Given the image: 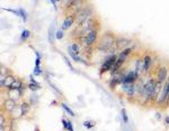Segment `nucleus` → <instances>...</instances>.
Listing matches in <instances>:
<instances>
[{"label":"nucleus","instance_id":"nucleus-1","mask_svg":"<svg viewBox=\"0 0 169 131\" xmlns=\"http://www.w3.org/2000/svg\"><path fill=\"white\" fill-rule=\"evenodd\" d=\"M116 39L117 38H115V36L112 33H110V32L105 33L97 44V49L99 52H104V53H107V52L112 53L113 49H117L116 48ZM111 55H113V54H111Z\"/></svg>","mask_w":169,"mask_h":131},{"label":"nucleus","instance_id":"nucleus-2","mask_svg":"<svg viewBox=\"0 0 169 131\" xmlns=\"http://www.w3.org/2000/svg\"><path fill=\"white\" fill-rule=\"evenodd\" d=\"M156 84H157V81L154 78H150L143 86V92H142V97L144 100V102L147 101H150L151 100V96H152V93L156 89Z\"/></svg>","mask_w":169,"mask_h":131},{"label":"nucleus","instance_id":"nucleus-3","mask_svg":"<svg viewBox=\"0 0 169 131\" xmlns=\"http://www.w3.org/2000/svg\"><path fill=\"white\" fill-rule=\"evenodd\" d=\"M93 8L90 7V6H86V7H83L77 15H75V21H77V24L78 25H80V24H82L85 20H87V19H89L92 16H93Z\"/></svg>","mask_w":169,"mask_h":131},{"label":"nucleus","instance_id":"nucleus-4","mask_svg":"<svg viewBox=\"0 0 169 131\" xmlns=\"http://www.w3.org/2000/svg\"><path fill=\"white\" fill-rule=\"evenodd\" d=\"M117 55H110V56L107 57L105 61H104V63H103V65H102V67H100V74H103V73H105V72H107V71H111L113 68V66L115 65V63H116V61H117Z\"/></svg>","mask_w":169,"mask_h":131},{"label":"nucleus","instance_id":"nucleus-5","mask_svg":"<svg viewBox=\"0 0 169 131\" xmlns=\"http://www.w3.org/2000/svg\"><path fill=\"white\" fill-rule=\"evenodd\" d=\"M97 37H98V28H95V29H93L86 37H82V38H80V39L82 40V44H83L86 47H88V46L94 45L95 43L97 41Z\"/></svg>","mask_w":169,"mask_h":131},{"label":"nucleus","instance_id":"nucleus-6","mask_svg":"<svg viewBox=\"0 0 169 131\" xmlns=\"http://www.w3.org/2000/svg\"><path fill=\"white\" fill-rule=\"evenodd\" d=\"M168 68L167 66H161L158 72H157V77H156V81L159 83V84H164L167 80H168Z\"/></svg>","mask_w":169,"mask_h":131},{"label":"nucleus","instance_id":"nucleus-7","mask_svg":"<svg viewBox=\"0 0 169 131\" xmlns=\"http://www.w3.org/2000/svg\"><path fill=\"white\" fill-rule=\"evenodd\" d=\"M139 74L135 71H131L128 74L123 75V80H122V84H132L135 81H138Z\"/></svg>","mask_w":169,"mask_h":131},{"label":"nucleus","instance_id":"nucleus-8","mask_svg":"<svg viewBox=\"0 0 169 131\" xmlns=\"http://www.w3.org/2000/svg\"><path fill=\"white\" fill-rule=\"evenodd\" d=\"M132 43L131 39L129 38H125V37H121V38H117L116 39V48L118 51H124L128 48V46L130 45Z\"/></svg>","mask_w":169,"mask_h":131},{"label":"nucleus","instance_id":"nucleus-9","mask_svg":"<svg viewBox=\"0 0 169 131\" xmlns=\"http://www.w3.org/2000/svg\"><path fill=\"white\" fill-rule=\"evenodd\" d=\"M16 101L13 99H8L3 102V108L7 112H14V110L16 109Z\"/></svg>","mask_w":169,"mask_h":131},{"label":"nucleus","instance_id":"nucleus-10","mask_svg":"<svg viewBox=\"0 0 169 131\" xmlns=\"http://www.w3.org/2000/svg\"><path fill=\"white\" fill-rule=\"evenodd\" d=\"M75 17L73 15H69V16H67L65 19H64V21H63V24H62V30H67V29H69L71 26H72V24L75 22Z\"/></svg>","mask_w":169,"mask_h":131},{"label":"nucleus","instance_id":"nucleus-11","mask_svg":"<svg viewBox=\"0 0 169 131\" xmlns=\"http://www.w3.org/2000/svg\"><path fill=\"white\" fill-rule=\"evenodd\" d=\"M5 10H7V11H10V13H13V14H15V15L19 16L20 18H23V21H24V22L27 20V15H26V11H25L23 8H19V9H17V10H14V9H5Z\"/></svg>","mask_w":169,"mask_h":131},{"label":"nucleus","instance_id":"nucleus-12","mask_svg":"<svg viewBox=\"0 0 169 131\" xmlns=\"http://www.w3.org/2000/svg\"><path fill=\"white\" fill-rule=\"evenodd\" d=\"M151 64H152V57L150 55H146L143 57V72L144 73H148L149 70L151 67Z\"/></svg>","mask_w":169,"mask_h":131},{"label":"nucleus","instance_id":"nucleus-13","mask_svg":"<svg viewBox=\"0 0 169 131\" xmlns=\"http://www.w3.org/2000/svg\"><path fill=\"white\" fill-rule=\"evenodd\" d=\"M55 34H56V30H55V24H52L50 29H49V41L51 44L54 43V38H55Z\"/></svg>","mask_w":169,"mask_h":131},{"label":"nucleus","instance_id":"nucleus-14","mask_svg":"<svg viewBox=\"0 0 169 131\" xmlns=\"http://www.w3.org/2000/svg\"><path fill=\"white\" fill-rule=\"evenodd\" d=\"M68 53H69V55L72 57V59L75 61V62H78V63H83V64H88L86 61H82L80 57L78 56V54H75V52H72V49H71V47L69 46L68 47Z\"/></svg>","mask_w":169,"mask_h":131},{"label":"nucleus","instance_id":"nucleus-15","mask_svg":"<svg viewBox=\"0 0 169 131\" xmlns=\"http://www.w3.org/2000/svg\"><path fill=\"white\" fill-rule=\"evenodd\" d=\"M138 74H140L143 71V59L142 58H138L135 62V70H134Z\"/></svg>","mask_w":169,"mask_h":131},{"label":"nucleus","instance_id":"nucleus-16","mask_svg":"<svg viewBox=\"0 0 169 131\" xmlns=\"http://www.w3.org/2000/svg\"><path fill=\"white\" fill-rule=\"evenodd\" d=\"M29 111V104L26 102H23L20 104V115H26Z\"/></svg>","mask_w":169,"mask_h":131},{"label":"nucleus","instance_id":"nucleus-17","mask_svg":"<svg viewBox=\"0 0 169 131\" xmlns=\"http://www.w3.org/2000/svg\"><path fill=\"white\" fill-rule=\"evenodd\" d=\"M31 36V32L28 30V29H24L23 32H21V35H20V39H21V41H25V40H27L28 38Z\"/></svg>","mask_w":169,"mask_h":131},{"label":"nucleus","instance_id":"nucleus-18","mask_svg":"<svg viewBox=\"0 0 169 131\" xmlns=\"http://www.w3.org/2000/svg\"><path fill=\"white\" fill-rule=\"evenodd\" d=\"M24 84L21 83V81L20 80H16L14 83H13V85L9 88V89H11V90H19L21 86H23Z\"/></svg>","mask_w":169,"mask_h":131},{"label":"nucleus","instance_id":"nucleus-19","mask_svg":"<svg viewBox=\"0 0 169 131\" xmlns=\"http://www.w3.org/2000/svg\"><path fill=\"white\" fill-rule=\"evenodd\" d=\"M28 89L29 90H32L33 92H35V91H38L39 89H41V85H39V83H29L28 84Z\"/></svg>","mask_w":169,"mask_h":131},{"label":"nucleus","instance_id":"nucleus-20","mask_svg":"<svg viewBox=\"0 0 169 131\" xmlns=\"http://www.w3.org/2000/svg\"><path fill=\"white\" fill-rule=\"evenodd\" d=\"M61 105H62V108L64 109V111L68 113L69 115H71V117H75V112H73V111H72V110H71V109H70V108H69V107H68L65 103H61Z\"/></svg>","mask_w":169,"mask_h":131},{"label":"nucleus","instance_id":"nucleus-21","mask_svg":"<svg viewBox=\"0 0 169 131\" xmlns=\"http://www.w3.org/2000/svg\"><path fill=\"white\" fill-rule=\"evenodd\" d=\"M121 115H122V120H123V122H124L125 124H128V123H129V117H128V114H126L125 109H122V110H121Z\"/></svg>","mask_w":169,"mask_h":131},{"label":"nucleus","instance_id":"nucleus-22","mask_svg":"<svg viewBox=\"0 0 169 131\" xmlns=\"http://www.w3.org/2000/svg\"><path fill=\"white\" fill-rule=\"evenodd\" d=\"M71 49H72V52H75V54H79L80 53V46H79V44H77V43H73L71 46Z\"/></svg>","mask_w":169,"mask_h":131},{"label":"nucleus","instance_id":"nucleus-23","mask_svg":"<svg viewBox=\"0 0 169 131\" xmlns=\"http://www.w3.org/2000/svg\"><path fill=\"white\" fill-rule=\"evenodd\" d=\"M95 124H96L95 121H85L83 122V127H86L87 129H92Z\"/></svg>","mask_w":169,"mask_h":131},{"label":"nucleus","instance_id":"nucleus-24","mask_svg":"<svg viewBox=\"0 0 169 131\" xmlns=\"http://www.w3.org/2000/svg\"><path fill=\"white\" fill-rule=\"evenodd\" d=\"M55 38H56V39H62V38H63V30H62V29H59V30H56Z\"/></svg>","mask_w":169,"mask_h":131},{"label":"nucleus","instance_id":"nucleus-25","mask_svg":"<svg viewBox=\"0 0 169 131\" xmlns=\"http://www.w3.org/2000/svg\"><path fill=\"white\" fill-rule=\"evenodd\" d=\"M33 74H34V75H41V74H42V68H41L39 66H35Z\"/></svg>","mask_w":169,"mask_h":131},{"label":"nucleus","instance_id":"nucleus-26","mask_svg":"<svg viewBox=\"0 0 169 131\" xmlns=\"http://www.w3.org/2000/svg\"><path fill=\"white\" fill-rule=\"evenodd\" d=\"M63 58H64V62H65V63L68 64V66L70 67V70H71V71H73V66L71 65V63H70V61L68 59V57H67V56H64V55H63Z\"/></svg>","mask_w":169,"mask_h":131},{"label":"nucleus","instance_id":"nucleus-27","mask_svg":"<svg viewBox=\"0 0 169 131\" xmlns=\"http://www.w3.org/2000/svg\"><path fill=\"white\" fill-rule=\"evenodd\" d=\"M61 122H62L63 129H64V130H68V120H65V119H62V120H61Z\"/></svg>","mask_w":169,"mask_h":131},{"label":"nucleus","instance_id":"nucleus-28","mask_svg":"<svg viewBox=\"0 0 169 131\" xmlns=\"http://www.w3.org/2000/svg\"><path fill=\"white\" fill-rule=\"evenodd\" d=\"M68 131H75L73 126H72V122L70 120H68Z\"/></svg>","mask_w":169,"mask_h":131},{"label":"nucleus","instance_id":"nucleus-29","mask_svg":"<svg viewBox=\"0 0 169 131\" xmlns=\"http://www.w3.org/2000/svg\"><path fill=\"white\" fill-rule=\"evenodd\" d=\"M36 101H37V96H36L35 94H34L33 96H31V102H32V104H34Z\"/></svg>","mask_w":169,"mask_h":131},{"label":"nucleus","instance_id":"nucleus-30","mask_svg":"<svg viewBox=\"0 0 169 131\" xmlns=\"http://www.w3.org/2000/svg\"><path fill=\"white\" fill-rule=\"evenodd\" d=\"M50 1H51V2H52V5H53V6H54V9H57V7H56V1L55 0H50Z\"/></svg>","mask_w":169,"mask_h":131},{"label":"nucleus","instance_id":"nucleus-31","mask_svg":"<svg viewBox=\"0 0 169 131\" xmlns=\"http://www.w3.org/2000/svg\"><path fill=\"white\" fill-rule=\"evenodd\" d=\"M156 119L160 120V119H161V114H160V113H157V114H156Z\"/></svg>","mask_w":169,"mask_h":131},{"label":"nucleus","instance_id":"nucleus-32","mask_svg":"<svg viewBox=\"0 0 169 131\" xmlns=\"http://www.w3.org/2000/svg\"><path fill=\"white\" fill-rule=\"evenodd\" d=\"M165 121H166V124H168L169 126V115H167V117L165 118Z\"/></svg>","mask_w":169,"mask_h":131},{"label":"nucleus","instance_id":"nucleus-33","mask_svg":"<svg viewBox=\"0 0 169 131\" xmlns=\"http://www.w3.org/2000/svg\"><path fill=\"white\" fill-rule=\"evenodd\" d=\"M56 2H59V1H62V0H55Z\"/></svg>","mask_w":169,"mask_h":131}]
</instances>
